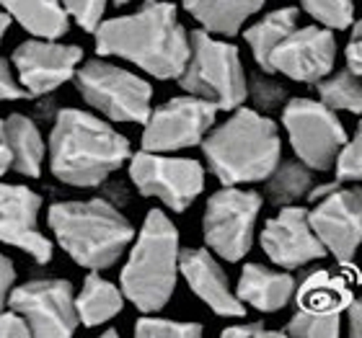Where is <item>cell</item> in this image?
Returning <instances> with one entry per match:
<instances>
[{
  "label": "cell",
  "instance_id": "6da1fadb",
  "mask_svg": "<svg viewBox=\"0 0 362 338\" xmlns=\"http://www.w3.org/2000/svg\"><path fill=\"white\" fill-rule=\"evenodd\" d=\"M96 52L132 62L158 80H176L189 60V31L171 3L145 0L135 13L96 26Z\"/></svg>",
  "mask_w": 362,
  "mask_h": 338
},
{
  "label": "cell",
  "instance_id": "7a4b0ae2",
  "mask_svg": "<svg viewBox=\"0 0 362 338\" xmlns=\"http://www.w3.org/2000/svg\"><path fill=\"white\" fill-rule=\"evenodd\" d=\"M132 155L129 140L104 119L81 109H62L49 135V168L68 186L104 183Z\"/></svg>",
  "mask_w": 362,
  "mask_h": 338
},
{
  "label": "cell",
  "instance_id": "3957f363",
  "mask_svg": "<svg viewBox=\"0 0 362 338\" xmlns=\"http://www.w3.org/2000/svg\"><path fill=\"white\" fill-rule=\"evenodd\" d=\"M199 145L207 168L223 186L267 181L282 158L277 124L243 106L233 109V116L207 132Z\"/></svg>",
  "mask_w": 362,
  "mask_h": 338
},
{
  "label": "cell",
  "instance_id": "277c9868",
  "mask_svg": "<svg viewBox=\"0 0 362 338\" xmlns=\"http://www.w3.org/2000/svg\"><path fill=\"white\" fill-rule=\"evenodd\" d=\"M47 222L60 248L90 271L112 269L135 241L132 222L106 199L52 204Z\"/></svg>",
  "mask_w": 362,
  "mask_h": 338
},
{
  "label": "cell",
  "instance_id": "5b68a950",
  "mask_svg": "<svg viewBox=\"0 0 362 338\" xmlns=\"http://www.w3.org/2000/svg\"><path fill=\"white\" fill-rule=\"evenodd\" d=\"M179 230L163 210L145 217L129 258L122 269V294L140 313H158L168 305L179 279Z\"/></svg>",
  "mask_w": 362,
  "mask_h": 338
},
{
  "label": "cell",
  "instance_id": "8992f818",
  "mask_svg": "<svg viewBox=\"0 0 362 338\" xmlns=\"http://www.w3.org/2000/svg\"><path fill=\"white\" fill-rule=\"evenodd\" d=\"M176 80L189 96L210 101L218 111H233L249 98L238 47L204 29L189 34V60Z\"/></svg>",
  "mask_w": 362,
  "mask_h": 338
},
{
  "label": "cell",
  "instance_id": "52a82bcc",
  "mask_svg": "<svg viewBox=\"0 0 362 338\" xmlns=\"http://www.w3.org/2000/svg\"><path fill=\"white\" fill-rule=\"evenodd\" d=\"M73 78L81 96L112 121L145 124L151 116L153 88L135 73L106 60H88Z\"/></svg>",
  "mask_w": 362,
  "mask_h": 338
},
{
  "label": "cell",
  "instance_id": "ba28073f",
  "mask_svg": "<svg viewBox=\"0 0 362 338\" xmlns=\"http://www.w3.org/2000/svg\"><path fill=\"white\" fill-rule=\"evenodd\" d=\"M262 194L238 186H223L207 199L202 235L212 253L223 261H241L254 246V230L262 212Z\"/></svg>",
  "mask_w": 362,
  "mask_h": 338
},
{
  "label": "cell",
  "instance_id": "9c48e42d",
  "mask_svg": "<svg viewBox=\"0 0 362 338\" xmlns=\"http://www.w3.org/2000/svg\"><path fill=\"white\" fill-rule=\"evenodd\" d=\"M282 127L298 160L316 173L332 171L341 145L347 143V129L337 111L313 98H287Z\"/></svg>",
  "mask_w": 362,
  "mask_h": 338
},
{
  "label": "cell",
  "instance_id": "30bf717a",
  "mask_svg": "<svg viewBox=\"0 0 362 338\" xmlns=\"http://www.w3.org/2000/svg\"><path fill=\"white\" fill-rule=\"evenodd\" d=\"M355 300L349 279L334 271L318 269L295 286V308L285 333L298 338H337L341 315Z\"/></svg>",
  "mask_w": 362,
  "mask_h": 338
},
{
  "label": "cell",
  "instance_id": "8fae6325",
  "mask_svg": "<svg viewBox=\"0 0 362 338\" xmlns=\"http://www.w3.org/2000/svg\"><path fill=\"white\" fill-rule=\"evenodd\" d=\"M129 179L143 196L160 199L171 212H187L204 191V168L192 158H166L140 150L129 155Z\"/></svg>",
  "mask_w": 362,
  "mask_h": 338
},
{
  "label": "cell",
  "instance_id": "7c38bea8",
  "mask_svg": "<svg viewBox=\"0 0 362 338\" xmlns=\"http://www.w3.org/2000/svg\"><path fill=\"white\" fill-rule=\"evenodd\" d=\"M8 305L29 323L31 336L65 338L81 325L76 294L68 279H37L16 286L8 294Z\"/></svg>",
  "mask_w": 362,
  "mask_h": 338
},
{
  "label": "cell",
  "instance_id": "4fadbf2b",
  "mask_svg": "<svg viewBox=\"0 0 362 338\" xmlns=\"http://www.w3.org/2000/svg\"><path fill=\"white\" fill-rule=\"evenodd\" d=\"M218 119V106L199 96H179L153 109L145 119L143 150L174 152L194 147Z\"/></svg>",
  "mask_w": 362,
  "mask_h": 338
},
{
  "label": "cell",
  "instance_id": "5bb4252c",
  "mask_svg": "<svg viewBox=\"0 0 362 338\" xmlns=\"http://www.w3.org/2000/svg\"><path fill=\"white\" fill-rule=\"evenodd\" d=\"M308 212L310 227L341 266H349L362 248V188H341L337 183Z\"/></svg>",
  "mask_w": 362,
  "mask_h": 338
},
{
  "label": "cell",
  "instance_id": "9a60e30c",
  "mask_svg": "<svg viewBox=\"0 0 362 338\" xmlns=\"http://www.w3.org/2000/svg\"><path fill=\"white\" fill-rule=\"evenodd\" d=\"M337 37L326 26H298L269 54L267 73L287 76L295 83L316 85L334 73Z\"/></svg>",
  "mask_w": 362,
  "mask_h": 338
},
{
  "label": "cell",
  "instance_id": "2e32d148",
  "mask_svg": "<svg viewBox=\"0 0 362 338\" xmlns=\"http://www.w3.org/2000/svg\"><path fill=\"white\" fill-rule=\"evenodd\" d=\"M259 241H262V251L267 253V258L285 271L303 269L329 255L324 243L318 241V235L310 227L308 210L298 204H287L279 210V215L267 219Z\"/></svg>",
  "mask_w": 362,
  "mask_h": 338
},
{
  "label": "cell",
  "instance_id": "e0dca14e",
  "mask_svg": "<svg viewBox=\"0 0 362 338\" xmlns=\"http://www.w3.org/2000/svg\"><path fill=\"white\" fill-rule=\"evenodd\" d=\"M13 70L29 96H45L76 76L83 62V49L60 44L54 39H31L13 49Z\"/></svg>",
  "mask_w": 362,
  "mask_h": 338
},
{
  "label": "cell",
  "instance_id": "ac0fdd59",
  "mask_svg": "<svg viewBox=\"0 0 362 338\" xmlns=\"http://www.w3.org/2000/svg\"><path fill=\"white\" fill-rule=\"evenodd\" d=\"M42 196L21 183L0 181V241L29 253L34 261L47 263L52 258V243L37 225Z\"/></svg>",
  "mask_w": 362,
  "mask_h": 338
},
{
  "label": "cell",
  "instance_id": "d6986e66",
  "mask_svg": "<svg viewBox=\"0 0 362 338\" xmlns=\"http://www.w3.org/2000/svg\"><path fill=\"white\" fill-rule=\"evenodd\" d=\"M179 274L187 279L189 289L215 313L223 318H243L246 305L230 289L223 266L215 261L207 248H184L179 253Z\"/></svg>",
  "mask_w": 362,
  "mask_h": 338
},
{
  "label": "cell",
  "instance_id": "ffe728a7",
  "mask_svg": "<svg viewBox=\"0 0 362 338\" xmlns=\"http://www.w3.org/2000/svg\"><path fill=\"white\" fill-rule=\"evenodd\" d=\"M295 277L290 271L267 269L262 263H246L235 286V294L243 305L259 313H279L295 297Z\"/></svg>",
  "mask_w": 362,
  "mask_h": 338
},
{
  "label": "cell",
  "instance_id": "44dd1931",
  "mask_svg": "<svg viewBox=\"0 0 362 338\" xmlns=\"http://www.w3.org/2000/svg\"><path fill=\"white\" fill-rule=\"evenodd\" d=\"M264 3L267 0H184V8L204 31L235 37L243 23L264 8Z\"/></svg>",
  "mask_w": 362,
  "mask_h": 338
},
{
  "label": "cell",
  "instance_id": "7402d4cb",
  "mask_svg": "<svg viewBox=\"0 0 362 338\" xmlns=\"http://www.w3.org/2000/svg\"><path fill=\"white\" fill-rule=\"evenodd\" d=\"M3 124H6V140L8 150H11V168L21 176L37 179L47 158L45 140L39 135V127L23 114L8 116Z\"/></svg>",
  "mask_w": 362,
  "mask_h": 338
},
{
  "label": "cell",
  "instance_id": "603a6c76",
  "mask_svg": "<svg viewBox=\"0 0 362 338\" xmlns=\"http://www.w3.org/2000/svg\"><path fill=\"white\" fill-rule=\"evenodd\" d=\"M0 8L39 39H60L68 34V13L60 0H0Z\"/></svg>",
  "mask_w": 362,
  "mask_h": 338
},
{
  "label": "cell",
  "instance_id": "cb8c5ba5",
  "mask_svg": "<svg viewBox=\"0 0 362 338\" xmlns=\"http://www.w3.org/2000/svg\"><path fill=\"white\" fill-rule=\"evenodd\" d=\"M124 308V294L122 289L101 279L98 274H88L81 286V294L76 297L78 318L86 328H96L101 323H109Z\"/></svg>",
  "mask_w": 362,
  "mask_h": 338
},
{
  "label": "cell",
  "instance_id": "d4e9b609",
  "mask_svg": "<svg viewBox=\"0 0 362 338\" xmlns=\"http://www.w3.org/2000/svg\"><path fill=\"white\" fill-rule=\"evenodd\" d=\"M298 18H300V11H298V8H293V6L277 8V11L267 13L264 18H259L254 26H249V29L243 31V39H246V44L251 47L254 60H257V65L264 70V73H267V65H269L272 49H274L290 31L298 29Z\"/></svg>",
  "mask_w": 362,
  "mask_h": 338
},
{
  "label": "cell",
  "instance_id": "484cf974",
  "mask_svg": "<svg viewBox=\"0 0 362 338\" xmlns=\"http://www.w3.org/2000/svg\"><path fill=\"white\" fill-rule=\"evenodd\" d=\"M313 171L303 166L300 160L295 163H279L267 179V196L272 204L287 207V204H298L300 199H308L310 188H313Z\"/></svg>",
  "mask_w": 362,
  "mask_h": 338
},
{
  "label": "cell",
  "instance_id": "4316f807",
  "mask_svg": "<svg viewBox=\"0 0 362 338\" xmlns=\"http://www.w3.org/2000/svg\"><path fill=\"white\" fill-rule=\"evenodd\" d=\"M318 101L334 111H349L362 116V78L349 70H339L337 76H326L316 83Z\"/></svg>",
  "mask_w": 362,
  "mask_h": 338
},
{
  "label": "cell",
  "instance_id": "83f0119b",
  "mask_svg": "<svg viewBox=\"0 0 362 338\" xmlns=\"http://www.w3.org/2000/svg\"><path fill=\"white\" fill-rule=\"evenodd\" d=\"M300 8L332 31H347L355 23V0H300Z\"/></svg>",
  "mask_w": 362,
  "mask_h": 338
},
{
  "label": "cell",
  "instance_id": "f1b7e54d",
  "mask_svg": "<svg viewBox=\"0 0 362 338\" xmlns=\"http://www.w3.org/2000/svg\"><path fill=\"white\" fill-rule=\"evenodd\" d=\"M135 333L140 338H199L202 325L171 320V318H156V313H145L135 323Z\"/></svg>",
  "mask_w": 362,
  "mask_h": 338
},
{
  "label": "cell",
  "instance_id": "f546056e",
  "mask_svg": "<svg viewBox=\"0 0 362 338\" xmlns=\"http://www.w3.org/2000/svg\"><path fill=\"white\" fill-rule=\"evenodd\" d=\"M334 166H337V181L339 183L362 181V119L357 124L355 135L347 137V143L341 145Z\"/></svg>",
  "mask_w": 362,
  "mask_h": 338
},
{
  "label": "cell",
  "instance_id": "4dcf8cb0",
  "mask_svg": "<svg viewBox=\"0 0 362 338\" xmlns=\"http://www.w3.org/2000/svg\"><path fill=\"white\" fill-rule=\"evenodd\" d=\"M246 85H249V98L259 111L269 114L287 101V90L279 83H274L272 78H267L264 73H257L251 80H246Z\"/></svg>",
  "mask_w": 362,
  "mask_h": 338
},
{
  "label": "cell",
  "instance_id": "1f68e13d",
  "mask_svg": "<svg viewBox=\"0 0 362 338\" xmlns=\"http://www.w3.org/2000/svg\"><path fill=\"white\" fill-rule=\"evenodd\" d=\"M65 13L86 31H96V26L104 21L106 0H60Z\"/></svg>",
  "mask_w": 362,
  "mask_h": 338
},
{
  "label": "cell",
  "instance_id": "d6a6232c",
  "mask_svg": "<svg viewBox=\"0 0 362 338\" xmlns=\"http://www.w3.org/2000/svg\"><path fill=\"white\" fill-rule=\"evenodd\" d=\"M26 88L18 83L13 68L8 65V60L0 57V101H18V98H26Z\"/></svg>",
  "mask_w": 362,
  "mask_h": 338
},
{
  "label": "cell",
  "instance_id": "836d02e7",
  "mask_svg": "<svg viewBox=\"0 0 362 338\" xmlns=\"http://www.w3.org/2000/svg\"><path fill=\"white\" fill-rule=\"evenodd\" d=\"M31 336L29 323L13 308L0 310V338H26Z\"/></svg>",
  "mask_w": 362,
  "mask_h": 338
},
{
  "label": "cell",
  "instance_id": "e575fe53",
  "mask_svg": "<svg viewBox=\"0 0 362 338\" xmlns=\"http://www.w3.org/2000/svg\"><path fill=\"white\" fill-rule=\"evenodd\" d=\"M223 336H235V338H279L287 336L285 331H272L264 323H243V325H230L223 331Z\"/></svg>",
  "mask_w": 362,
  "mask_h": 338
},
{
  "label": "cell",
  "instance_id": "d590c367",
  "mask_svg": "<svg viewBox=\"0 0 362 338\" xmlns=\"http://www.w3.org/2000/svg\"><path fill=\"white\" fill-rule=\"evenodd\" d=\"M13 282H16L13 261L8 255L0 253V310H3V305H8V294L13 289Z\"/></svg>",
  "mask_w": 362,
  "mask_h": 338
},
{
  "label": "cell",
  "instance_id": "8d00e7d4",
  "mask_svg": "<svg viewBox=\"0 0 362 338\" xmlns=\"http://www.w3.org/2000/svg\"><path fill=\"white\" fill-rule=\"evenodd\" d=\"M344 60H347V70L362 78V37H352V42L344 49Z\"/></svg>",
  "mask_w": 362,
  "mask_h": 338
},
{
  "label": "cell",
  "instance_id": "74e56055",
  "mask_svg": "<svg viewBox=\"0 0 362 338\" xmlns=\"http://www.w3.org/2000/svg\"><path fill=\"white\" fill-rule=\"evenodd\" d=\"M347 323H349V336L362 338V297H355L347 308Z\"/></svg>",
  "mask_w": 362,
  "mask_h": 338
},
{
  "label": "cell",
  "instance_id": "f35d334b",
  "mask_svg": "<svg viewBox=\"0 0 362 338\" xmlns=\"http://www.w3.org/2000/svg\"><path fill=\"white\" fill-rule=\"evenodd\" d=\"M6 171H11V150H8V140H6V124L0 121V176Z\"/></svg>",
  "mask_w": 362,
  "mask_h": 338
},
{
  "label": "cell",
  "instance_id": "ab89813d",
  "mask_svg": "<svg viewBox=\"0 0 362 338\" xmlns=\"http://www.w3.org/2000/svg\"><path fill=\"white\" fill-rule=\"evenodd\" d=\"M8 26H11V16L0 11V44H3V37L8 34Z\"/></svg>",
  "mask_w": 362,
  "mask_h": 338
},
{
  "label": "cell",
  "instance_id": "60d3db41",
  "mask_svg": "<svg viewBox=\"0 0 362 338\" xmlns=\"http://www.w3.org/2000/svg\"><path fill=\"white\" fill-rule=\"evenodd\" d=\"M352 37H362V18L352 23Z\"/></svg>",
  "mask_w": 362,
  "mask_h": 338
},
{
  "label": "cell",
  "instance_id": "b9f144b4",
  "mask_svg": "<svg viewBox=\"0 0 362 338\" xmlns=\"http://www.w3.org/2000/svg\"><path fill=\"white\" fill-rule=\"evenodd\" d=\"M129 0H114V6H127Z\"/></svg>",
  "mask_w": 362,
  "mask_h": 338
}]
</instances>
